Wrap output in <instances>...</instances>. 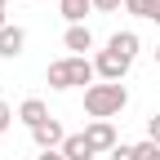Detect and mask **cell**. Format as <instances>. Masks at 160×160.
<instances>
[{
    "mask_svg": "<svg viewBox=\"0 0 160 160\" xmlns=\"http://www.w3.org/2000/svg\"><path fill=\"white\" fill-rule=\"evenodd\" d=\"M18 120H22L27 129H40V125H45V120H53V116H49V107L40 102V98H27V102L18 107Z\"/></svg>",
    "mask_w": 160,
    "mask_h": 160,
    "instance_id": "7",
    "label": "cell"
},
{
    "mask_svg": "<svg viewBox=\"0 0 160 160\" xmlns=\"http://www.w3.org/2000/svg\"><path fill=\"white\" fill-rule=\"evenodd\" d=\"M62 45H67L76 58H85V49H93V31H89L85 22H80V27H67V31H62Z\"/></svg>",
    "mask_w": 160,
    "mask_h": 160,
    "instance_id": "8",
    "label": "cell"
},
{
    "mask_svg": "<svg viewBox=\"0 0 160 160\" xmlns=\"http://www.w3.org/2000/svg\"><path fill=\"white\" fill-rule=\"evenodd\" d=\"M129 67H133V58L116 53V49H98V58H93V71H98V80H107V85H125Z\"/></svg>",
    "mask_w": 160,
    "mask_h": 160,
    "instance_id": "3",
    "label": "cell"
},
{
    "mask_svg": "<svg viewBox=\"0 0 160 160\" xmlns=\"http://www.w3.org/2000/svg\"><path fill=\"white\" fill-rule=\"evenodd\" d=\"M31 142H36L40 151H62L67 133H62V125H58V120H45L40 129H31Z\"/></svg>",
    "mask_w": 160,
    "mask_h": 160,
    "instance_id": "5",
    "label": "cell"
},
{
    "mask_svg": "<svg viewBox=\"0 0 160 160\" xmlns=\"http://www.w3.org/2000/svg\"><path fill=\"white\" fill-rule=\"evenodd\" d=\"M111 160H138V151H133V147H116V151H111Z\"/></svg>",
    "mask_w": 160,
    "mask_h": 160,
    "instance_id": "17",
    "label": "cell"
},
{
    "mask_svg": "<svg viewBox=\"0 0 160 160\" xmlns=\"http://www.w3.org/2000/svg\"><path fill=\"white\" fill-rule=\"evenodd\" d=\"M93 62H89V58H58V62H49V71H45V80H49V85L53 89H76V85H93Z\"/></svg>",
    "mask_w": 160,
    "mask_h": 160,
    "instance_id": "2",
    "label": "cell"
},
{
    "mask_svg": "<svg viewBox=\"0 0 160 160\" xmlns=\"http://www.w3.org/2000/svg\"><path fill=\"white\" fill-rule=\"evenodd\" d=\"M9 125H13V107L0 98V133H9Z\"/></svg>",
    "mask_w": 160,
    "mask_h": 160,
    "instance_id": "14",
    "label": "cell"
},
{
    "mask_svg": "<svg viewBox=\"0 0 160 160\" xmlns=\"http://www.w3.org/2000/svg\"><path fill=\"white\" fill-rule=\"evenodd\" d=\"M138 31H116L111 40H107V49H116V53H125V58H138Z\"/></svg>",
    "mask_w": 160,
    "mask_h": 160,
    "instance_id": "11",
    "label": "cell"
},
{
    "mask_svg": "<svg viewBox=\"0 0 160 160\" xmlns=\"http://www.w3.org/2000/svg\"><path fill=\"white\" fill-rule=\"evenodd\" d=\"M5 27H9V18H5V9H0V31H5Z\"/></svg>",
    "mask_w": 160,
    "mask_h": 160,
    "instance_id": "19",
    "label": "cell"
},
{
    "mask_svg": "<svg viewBox=\"0 0 160 160\" xmlns=\"http://www.w3.org/2000/svg\"><path fill=\"white\" fill-rule=\"evenodd\" d=\"M125 13H133V18H151V22H160V0H125Z\"/></svg>",
    "mask_w": 160,
    "mask_h": 160,
    "instance_id": "12",
    "label": "cell"
},
{
    "mask_svg": "<svg viewBox=\"0 0 160 160\" xmlns=\"http://www.w3.org/2000/svg\"><path fill=\"white\" fill-rule=\"evenodd\" d=\"M156 67H160V45H156Z\"/></svg>",
    "mask_w": 160,
    "mask_h": 160,
    "instance_id": "20",
    "label": "cell"
},
{
    "mask_svg": "<svg viewBox=\"0 0 160 160\" xmlns=\"http://www.w3.org/2000/svg\"><path fill=\"white\" fill-rule=\"evenodd\" d=\"M27 49V31L22 27H5V31H0V58H18V53H22Z\"/></svg>",
    "mask_w": 160,
    "mask_h": 160,
    "instance_id": "6",
    "label": "cell"
},
{
    "mask_svg": "<svg viewBox=\"0 0 160 160\" xmlns=\"http://www.w3.org/2000/svg\"><path fill=\"white\" fill-rule=\"evenodd\" d=\"M5 5H9V0H0V9H5Z\"/></svg>",
    "mask_w": 160,
    "mask_h": 160,
    "instance_id": "21",
    "label": "cell"
},
{
    "mask_svg": "<svg viewBox=\"0 0 160 160\" xmlns=\"http://www.w3.org/2000/svg\"><path fill=\"white\" fill-rule=\"evenodd\" d=\"M85 138H89V147H93V151H116V147H120V142H116V125H111V120H89Z\"/></svg>",
    "mask_w": 160,
    "mask_h": 160,
    "instance_id": "4",
    "label": "cell"
},
{
    "mask_svg": "<svg viewBox=\"0 0 160 160\" xmlns=\"http://www.w3.org/2000/svg\"><path fill=\"white\" fill-rule=\"evenodd\" d=\"M36 160H67V156H62V151H40Z\"/></svg>",
    "mask_w": 160,
    "mask_h": 160,
    "instance_id": "18",
    "label": "cell"
},
{
    "mask_svg": "<svg viewBox=\"0 0 160 160\" xmlns=\"http://www.w3.org/2000/svg\"><path fill=\"white\" fill-rule=\"evenodd\" d=\"M133 151H138V160H160V147L151 142V138H147V142H138Z\"/></svg>",
    "mask_w": 160,
    "mask_h": 160,
    "instance_id": "13",
    "label": "cell"
},
{
    "mask_svg": "<svg viewBox=\"0 0 160 160\" xmlns=\"http://www.w3.org/2000/svg\"><path fill=\"white\" fill-rule=\"evenodd\" d=\"M62 156H67V160H93L98 151L89 147V138H85V133H67V142H62Z\"/></svg>",
    "mask_w": 160,
    "mask_h": 160,
    "instance_id": "9",
    "label": "cell"
},
{
    "mask_svg": "<svg viewBox=\"0 0 160 160\" xmlns=\"http://www.w3.org/2000/svg\"><path fill=\"white\" fill-rule=\"evenodd\" d=\"M58 9H62L67 27H80V22H85V13L93 9V0H58Z\"/></svg>",
    "mask_w": 160,
    "mask_h": 160,
    "instance_id": "10",
    "label": "cell"
},
{
    "mask_svg": "<svg viewBox=\"0 0 160 160\" xmlns=\"http://www.w3.org/2000/svg\"><path fill=\"white\" fill-rule=\"evenodd\" d=\"M125 102H129V89L125 85H89L85 89V111H89V120H111V116H120L125 111Z\"/></svg>",
    "mask_w": 160,
    "mask_h": 160,
    "instance_id": "1",
    "label": "cell"
},
{
    "mask_svg": "<svg viewBox=\"0 0 160 160\" xmlns=\"http://www.w3.org/2000/svg\"><path fill=\"white\" fill-rule=\"evenodd\" d=\"M147 138L160 147V116H151V120H147Z\"/></svg>",
    "mask_w": 160,
    "mask_h": 160,
    "instance_id": "16",
    "label": "cell"
},
{
    "mask_svg": "<svg viewBox=\"0 0 160 160\" xmlns=\"http://www.w3.org/2000/svg\"><path fill=\"white\" fill-rule=\"evenodd\" d=\"M120 5H125V0H93V9H98V13H116Z\"/></svg>",
    "mask_w": 160,
    "mask_h": 160,
    "instance_id": "15",
    "label": "cell"
}]
</instances>
